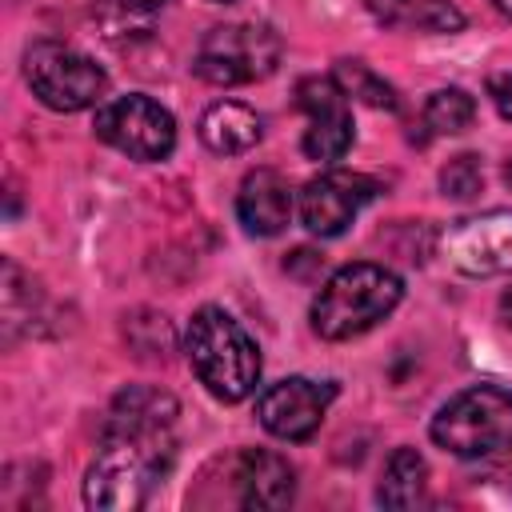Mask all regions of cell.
<instances>
[{"label": "cell", "instance_id": "obj_1", "mask_svg": "<svg viewBox=\"0 0 512 512\" xmlns=\"http://www.w3.org/2000/svg\"><path fill=\"white\" fill-rule=\"evenodd\" d=\"M176 400L160 388H124L104 420L96 460L84 476V504L104 512H132L148 500L160 476L172 468Z\"/></svg>", "mask_w": 512, "mask_h": 512}, {"label": "cell", "instance_id": "obj_2", "mask_svg": "<svg viewBox=\"0 0 512 512\" xmlns=\"http://www.w3.org/2000/svg\"><path fill=\"white\" fill-rule=\"evenodd\" d=\"M184 352H188V364L200 376V384L224 404L244 400L260 380V348H256V340L244 332V324L236 316H228L216 304L200 308L188 320Z\"/></svg>", "mask_w": 512, "mask_h": 512}, {"label": "cell", "instance_id": "obj_3", "mask_svg": "<svg viewBox=\"0 0 512 512\" xmlns=\"http://www.w3.org/2000/svg\"><path fill=\"white\" fill-rule=\"evenodd\" d=\"M404 296V280L384 264H344L312 300V328L324 340H352L376 328Z\"/></svg>", "mask_w": 512, "mask_h": 512}, {"label": "cell", "instance_id": "obj_4", "mask_svg": "<svg viewBox=\"0 0 512 512\" xmlns=\"http://www.w3.org/2000/svg\"><path fill=\"white\" fill-rule=\"evenodd\" d=\"M432 440L460 460H488L512 452V392L472 384L432 416Z\"/></svg>", "mask_w": 512, "mask_h": 512}, {"label": "cell", "instance_id": "obj_5", "mask_svg": "<svg viewBox=\"0 0 512 512\" xmlns=\"http://www.w3.org/2000/svg\"><path fill=\"white\" fill-rule=\"evenodd\" d=\"M280 64V36L268 24H220L200 40L192 60L196 76L216 88L264 80Z\"/></svg>", "mask_w": 512, "mask_h": 512}, {"label": "cell", "instance_id": "obj_6", "mask_svg": "<svg viewBox=\"0 0 512 512\" xmlns=\"http://www.w3.org/2000/svg\"><path fill=\"white\" fill-rule=\"evenodd\" d=\"M24 76L32 84V92L56 108V112H80V108H92L104 92H108V76L104 68L60 44V40H36L28 52H24Z\"/></svg>", "mask_w": 512, "mask_h": 512}, {"label": "cell", "instance_id": "obj_7", "mask_svg": "<svg viewBox=\"0 0 512 512\" xmlns=\"http://www.w3.org/2000/svg\"><path fill=\"white\" fill-rule=\"evenodd\" d=\"M440 256L464 276H512V208L452 220L440 232Z\"/></svg>", "mask_w": 512, "mask_h": 512}, {"label": "cell", "instance_id": "obj_8", "mask_svg": "<svg viewBox=\"0 0 512 512\" xmlns=\"http://www.w3.org/2000/svg\"><path fill=\"white\" fill-rule=\"evenodd\" d=\"M96 136L132 160H164L176 148V120L148 96H120L96 112Z\"/></svg>", "mask_w": 512, "mask_h": 512}, {"label": "cell", "instance_id": "obj_9", "mask_svg": "<svg viewBox=\"0 0 512 512\" xmlns=\"http://www.w3.org/2000/svg\"><path fill=\"white\" fill-rule=\"evenodd\" d=\"M296 104L308 112L304 128V156L308 160H340L352 148V108L348 92L336 84V76H308L296 88Z\"/></svg>", "mask_w": 512, "mask_h": 512}, {"label": "cell", "instance_id": "obj_10", "mask_svg": "<svg viewBox=\"0 0 512 512\" xmlns=\"http://www.w3.org/2000/svg\"><path fill=\"white\" fill-rule=\"evenodd\" d=\"M376 192L380 184L364 172H344V168L320 172L300 192V220L316 236H340Z\"/></svg>", "mask_w": 512, "mask_h": 512}, {"label": "cell", "instance_id": "obj_11", "mask_svg": "<svg viewBox=\"0 0 512 512\" xmlns=\"http://www.w3.org/2000/svg\"><path fill=\"white\" fill-rule=\"evenodd\" d=\"M332 400H336V384H328V380L316 384L308 376H288V380H276L272 388L260 392L256 416L280 440H308L320 428Z\"/></svg>", "mask_w": 512, "mask_h": 512}, {"label": "cell", "instance_id": "obj_12", "mask_svg": "<svg viewBox=\"0 0 512 512\" xmlns=\"http://www.w3.org/2000/svg\"><path fill=\"white\" fill-rule=\"evenodd\" d=\"M228 476H232L236 496H240L244 508H284L296 496L292 464L284 456H276V452H264V448L236 452Z\"/></svg>", "mask_w": 512, "mask_h": 512}, {"label": "cell", "instance_id": "obj_13", "mask_svg": "<svg viewBox=\"0 0 512 512\" xmlns=\"http://www.w3.org/2000/svg\"><path fill=\"white\" fill-rule=\"evenodd\" d=\"M236 216H240L244 232H252V236L284 232V224L292 220V188H288V180L280 172H272V168L248 172L240 192H236Z\"/></svg>", "mask_w": 512, "mask_h": 512}, {"label": "cell", "instance_id": "obj_14", "mask_svg": "<svg viewBox=\"0 0 512 512\" xmlns=\"http://www.w3.org/2000/svg\"><path fill=\"white\" fill-rule=\"evenodd\" d=\"M264 124L260 116L240 104V100H216L204 108L200 116V140L204 148H212L216 156H236V152H248L256 140H260Z\"/></svg>", "mask_w": 512, "mask_h": 512}, {"label": "cell", "instance_id": "obj_15", "mask_svg": "<svg viewBox=\"0 0 512 512\" xmlns=\"http://www.w3.org/2000/svg\"><path fill=\"white\" fill-rule=\"evenodd\" d=\"M424 488H428V460L404 444L388 456L384 476L376 484V500L384 508H412L424 500Z\"/></svg>", "mask_w": 512, "mask_h": 512}, {"label": "cell", "instance_id": "obj_16", "mask_svg": "<svg viewBox=\"0 0 512 512\" xmlns=\"http://www.w3.org/2000/svg\"><path fill=\"white\" fill-rule=\"evenodd\" d=\"M476 120V100L464 92V88H440L428 96L424 104V124L436 132V136H452V132H464L472 128Z\"/></svg>", "mask_w": 512, "mask_h": 512}, {"label": "cell", "instance_id": "obj_17", "mask_svg": "<svg viewBox=\"0 0 512 512\" xmlns=\"http://www.w3.org/2000/svg\"><path fill=\"white\" fill-rule=\"evenodd\" d=\"M336 84H340L348 96H360V100L372 104V108H396L392 84H384L380 76H372L360 60H340V64H336Z\"/></svg>", "mask_w": 512, "mask_h": 512}, {"label": "cell", "instance_id": "obj_18", "mask_svg": "<svg viewBox=\"0 0 512 512\" xmlns=\"http://www.w3.org/2000/svg\"><path fill=\"white\" fill-rule=\"evenodd\" d=\"M480 184H484V168H480V156H472V152L452 156V160L444 164V172H440V188H444V196H456V200L476 196Z\"/></svg>", "mask_w": 512, "mask_h": 512}, {"label": "cell", "instance_id": "obj_19", "mask_svg": "<svg viewBox=\"0 0 512 512\" xmlns=\"http://www.w3.org/2000/svg\"><path fill=\"white\" fill-rule=\"evenodd\" d=\"M404 24L424 28V32H456V28H464V16L448 0H412Z\"/></svg>", "mask_w": 512, "mask_h": 512}, {"label": "cell", "instance_id": "obj_20", "mask_svg": "<svg viewBox=\"0 0 512 512\" xmlns=\"http://www.w3.org/2000/svg\"><path fill=\"white\" fill-rule=\"evenodd\" d=\"M364 8H368L376 20H384V24H404L412 0H364Z\"/></svg>", "mask_w": 512, "mask_h": 512}, {"label": "cell", "instance_id": "obj_21", "mask_svg": "<svg viewBox=\"0 0 512 512\" xmlns=\"http://www.w3.org/2000/svg\"><path fill=\"white\" fill-rule=\"evenodd\" d=\"M488 96H492L496 112H500L504 120H512V72L492 76V80H488Z\"/></svg>", "mask_w": 512, "mask_h": 512}, {"label": "cell", "instance_id": "obj_22", "mask_svg": "<svg viewBox=\"0 0 512 512\" xmlns=\"http://www.w3.org/2000/svg\"><path fill=\"white\" fill-rule=\"evenodd\" d=\"M128 4H132V8H140V12H152V8H160L164 0H128Z\"/></svg>", "mask_w": 512, "mask_h": 512}, {"label": "cell", "instance_id": "obj_23", "mask_svg": "<svg viewBox=\"0 0 512 512\" xmlns=\"http://www.w3.org/2000/svg\"><path fill=\"white\" fill-rule=\"evenodd\" d=\"M492 4H496V8L504 12V16H512V0H492Z\"/></svg>", "mask_w": 512, "mask_h": 512}, {"label": "cell", "instance_id": "obj_24", "mask_svg": "<svg viewBox=\"0 0 512 512\" xmlns=\"http://www.w3.org/2000/svg\"><path fill=\"white\" fill-rule=\"evenodd\" d=\"M504 180H508V184H512V160H508V168H504Z\"/></svg>", "mask_w": 512, "mask_h": 512}]
</instances>
